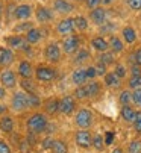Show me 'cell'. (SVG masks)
<instances>
[{
  "label": "cell",
  "mask_w": 141,
  "mask_h": 153,
  "mask_svg": "<svg viewBox=\"0 0 141 153\" xmlns=\"http://www.w3.org/2000/svg\"><path fill=\"white\" fill-rule=\"evenodd\" d=\"M50 123V117L47 115L44 111H41V109H37V111H32L28 118H26V132L29 134H34V135H43L46 134L47 130V126H49Z\"/></svg>",
  "instance_id": "cell-1"
},
{
  "label": "cell",
  "mask_w": 141,
  "mask_h": 153,
  "mask_svg": "<svg viewBox=\"0 0 141 153\" xmlns=\"http://www.w3.org/2000/svg\"><path fill=\"white\" fill-rule=\"evenodd\" d=\"M8 105H9V111L12 114H17V115L31 111L29 100H28V93L23 91L21 88H17V90L11 91Z\"/></svg>",
  "instance_id": "cell-2"
},
{
  "label": "cell",
  "mask_w": 141,
  "mask_h": 153,
  "mask_svg": "<svg viewBox=\"0 0 141 153\" xmlns=\"http://www.w3.org/2000/svg\"><path fill=\"white\" fill-rule=\"evenodd\" d=\"M43 58H44V62L56 65L58 67L64 59V52H62V47H61V41H58V39H49L44 44V47H43Z\"/></svg>",
  "instance_id": "cell-3"
},
{
  "label": "cell",
  "mask_w": 141,
  "mask_h": 153,
  "mask_svg": "<svg viewBox=\"0 0 141 153\" xmlns=\"http://www.w3.org/2000/svg\"><path fill=\"white\" fill-rule=\"evenodd\" d=\"M34 79L38 82V85H50L58 79V67L52 64H38L35 65V76Z\"/></svg>",
  "instance_id": "cell-4"
},
{
  "label": "cell",
  "mask_w": 141,
  "mask_h": 153,
  "mask_svg": "<svg viewBox=\"0 0 141 153\" xmlns=\"http://www.w3.org/2000/svg\"><path fill=\"white\" fill-rule=\"evenodd\" d=\"M3 41H5V46H8L9 49H12V50L17 52V53H25V55H28V53L32 50V46L26 41L25 35H21V33H12V32H11L9 35H5Z\"/></svg>",
  "instance_id": "cell-5"
},
{
  "label": "cell",
  "mask_w": 141,
  "mask_h": 153,
  "mask_svg": "<svg viewBox=\"0 0 141 153\" xmlns=\"http://www.w3.org/2000/svg\"><path fill=\"white\" fill-rule=\"evenodd\" d=\"M34 20L38 26H49V25L56 23V14L52 9V6L38 3V5H35Z\"/></svg>",
  "instance_id": "cell-6"
},
{
  "label": "cell",
  "mask_w": 141,
  "mask_h": 153,
  "mask_svg": "<svg viewBox=\"0 0 141 153\" xmlns=\"http://www.w3.org/2000/svg\"><path fill=\"white\" fill-rule=\"evenodd\" d=\"M55 33L59 38H65L68 35L78 33L76 26H75V17L67 15V17H61L56 23H55Z\"/></svg>",
  "instance_id": "cell-7"
},
{
  "label": "cell",
  "mask_w": 141,
  "mask_h": 153,
  "mask_svg": "<svg viewBox=\"0 0 141 153\" xmlns=\"http://www.w3.org/2000/svg\"><path fill=\"white\" fill-rule=\"evenodd\" d=\"M73 121L78 129H90L94 124V114L88 108H78L73 114Z\"/></svg>",
  "instance_id": "cell-8"
},
{
  "label": "cell",
  "mask_w": 141,
  "mask_h": 153,
  "mask_svg": "<svg viewBox=\"0 0 141 153\" xmlns=\"http://www.w3.org/2000/svg\"><path fill=\"white\" fill-rule=\"evenodd\" d=\"M61 47H62L64 55L73 56L82 47V36H81V33H73V35H68L65 38H61Z\"/></svg>",
  "instance_id": "cell-9"
},
{
  "label": "cell",
  "mask_w": 141,
  "mask_h": 153,
  "mask_svg": "<svg viewBox=\"0 0 141 153\" xmlns=\"http://www.w3.org/2000/svg\"><path fill=\"white\" fill-rule=\"evenodd\" d=\"M18 83H20V77H18L17 71L12 67L0 70V85L5 86L8 91L17 90L18 88Z\"/></svg>",
  "instance_id": "cell-10"
},
{
  "label": "cell",
  "mask_w": 141,
  "mask_h": 153,
  "mask_svg": "<svg viewBox=\"0 0 141 153\" xmlns=\"http://www.w3.org/2000/svg\"><path fill=\"white\" fill-rule=\"evenodd\" d=\"M78 111V100L73 94H64L59 97V114L70 117Z\"/></svg>",
  "instance_id": "cell-11"
},
{
  "label": "cell",
  "mask_w": 141,
  "mask_h": 153,
  "mask_svg": "<svg viewBox=\"0 0 141 153\" xmlns=\"http://www.w3.org/2000/svg\"><path fill=\"white\" fill-rule=\"evenodd\" d=\"M50 6L55 11V14L59 15V17L72 15L76 11V3L73 2V0H52Z\"/></svg>",
  "instance_id": "cell-12"
},
{
  "label": "cell",
  "mask_w": 141,
  "mask_h": 153,
  "mask_svg": "<svg viewBox=\"0 0 141 153\" xmlns=\"http://www.w3.org/2000/svg\"><path fill=\"white\" fill-rule=\"evenodd\" d=\"M34 12H35V5H34V3L20 2V3H17L15 14H14V20H15V21L32 20V18H34ZM15 21H14V23H15Z\"/></svg>",
  "instance_id": "cell-13"
},
{
  "label": "cell",
  "mask_w": 141,
  "mask_h": 153,
  "mask_svg": "<svg viewBox=\"0 0 141 153\" xmlns=\"http://www.w3.org/2000/svg\"><path fill=\"white\" fill-rule=\"evenodd\" d=\"M15 71H17L20 79H34V76H35V65L32 64V61H29L26 58H21V59L17 61Z\"/></svg>",
  "instance_id": "cell-14"
},
{
  "label": "cell",
  "mask_w": 141,
  "mask_h": 153,
  "mask_svg": "<svg viewBox=\"0 0 141 153\" xmlns=\"http://www.w3.org/2000/svg\"><path fill=\"white\" fill-rule=\"evenodd\" d=\"M73 141L79 149L88 150L93 147V134L90 132V129H78L73 135Z\"/></svg>",
  "instance_id": "cell-15"
},
{
  "label": "cell",
  "mask_w": 141,
  "mask_h": 153,
  "mask_svg": "<svg viewBox=\"0 0 141 153\" xmlns=\"http://www.w3.org/2000/svg\"><path fill=\"white\" fill-rule=\"evenodd\" d=\"M14 64H17V52L8 46H0V70L9 68Z\"/></svg>",
  "instance_id": "cell-16"
},
{
  "label": "cell",
  "mask_w": 141,
  "mask_h": 153,
  "mask_svg": "<svg viewBox=\"0 0 141 153\" xmlns=\"http://www.w3.org/2000/svg\"><path fill=\"white\" fill-rule=\"evenodd\" d=\"M88 20H90V23L94 25V26H102L105 25L106 21H108V9L105 6H99L96 9H91L88 12Z\"/></svg>",
  "instance_id": "cell-17"
},
{
  "label": "cell",
  "mask_w": 141,
  "mask_h": 153,
  "mask_svg": "<svg viewBox=\"0 0 141 153\" xmlns=\"http://www.w3.org/2000/svg\"><path fill=\"white\" fill-rule=\"evenodd\" d=\"M43 111L49 115V117H56L59 114V97L50 96L43 100Z\"/></svg>",
  "instance_id": "cell-18"
},
{
  "label": "cell",
  "mask_w": 141,
  "mask_h": 153,
  "mask_svg": "<svg viewBox=\"0 0 141 153\" xmlns=\"http://www.w3.org/2000/svg\"><path fill=\"white\" fill-rule=\"evenodd\" d=\"M25 38H26V41L29 42L32 47L41 44L43 39H44V30H43V26L35 25L32 29H29V30L25 33Z\"/></svg>",
  "instance_id": "cell-19"
},
{
  "label": "cell",
  "mask_w": 141,
  "mask_h": 153,
  "mask_svg": "<svg viewBox=\"0 0 141 153\" xmlns=\"http://www.w3.org/2000/svg\"><path fill=\"white\" fill-rule=\"evenodd\" d=\"M90 49L96 53H103L109 50V42L108 38H105L103 35H96L90 39Z\"/></svg>",
  "instance_id": "cell-20"
},
{
  "label": "cell",
  "mask_w": 141,
  "mask_h": 153,
  "mask_svg": "<svg viewBox=\"0 0 141 153\" xmlns=\"http://www.w3.org/2000/svg\"><path fill=\"white\" fill-rule=\"evenodd\" d=\"M15 130V118L12 114H5L0 117V132L3 135H12Z\"/></svg>",
  "instance_id": "cell-21"
},
{
  "label": "cell",
  "mask_w": 141,
  "mask_h": 153,
  "mask_svg": "<svg viewBox=\"0 0 141 153\" xmlns=\"http://www.w3.org/2000/svg\"><path fill=\"white\" fill-rule=\"evenodd\" d=\"M73 59H72V62H73V65L75 67H84L85 64H88L90 61H91V52H90V49H87V47H81L73 56H72Z\"/></svg>",
  "instance_id": "cell-22"
},
{
  "label": "cell",
  "mask_w": 141,
  "mask_h": 153,
  "mask_svg": "<svg viewBox=\"0 0 141 153\" xmlns=\"http://www.w3.org/2000/svg\"><path fill=\"white\" fill-rule=\"evenodd\" d=\"M70 82L75 86H81L85 85L88 82V76H87V70L85 67H75L70 73Z\"/></svg>",
  "instance_id": "cell-23"
},
{
  "label": "cell",
  "mask_w": 141,
  "mask_h": 153,
  "mask_svg": "<svg viewBox=\"0 0 141 153\" xmlns=\"http://www.w3.org/2000/svg\"><path fill=\"white\" fill-rule=\"evenodd\" d=\"M85 88H87V93H88L90 100H93V99H97V97L102 94L103 82H100V80H97V79L88 80V82L85 83Z\"/></svg>",
  "instance_id": "cell-24"
},
{
  "label": "cell",
  "mask_w": 141,
  "mask_h": 153,
  "mask_svg": "<svg viewBox=\"0 0 141 153\" xmlns=\"http://www.w3.org/2000/svg\"><path fill=\"white\" fill-rule=\"evenodd\" d=\"M108 42H109V50H112L115 55L123 53V52H125V49H126V44H125V41L122 39V36H120V35H115V33L109 35Z\"/></svg>",
  "instance_id": "cell-25"
},
{
  "label": "cell",
  "mask_w": 141,
  "mask_h": 153,
  "mask_svg": "<svg viewBox=\"0 0 141 153\" xmlns=\"http://www.w3.org/2000/svg\"><path fill=\"white\" fill-rule=\"evenodd\" d=\"M137 109L132 106V105H122V109H120V118L126 123V124H132L135 121V117H137Z\"/></svg>",
  "instance_id": "cell-26"
},
{
  "label": "cell",
  "mask_w": 141,
  "mask_h": 153,
  "mask_svg": "<svg viewBox=\"0 0 141 153\" xmlns=\"http://www.w3.org/2000/svg\"><path fill=\"white\" fill-rule=\"evenodd\" d=\"M103 80V86H106V88H109V90H117V88H120L122 86V79L117 76L114 71H108L103 77H102Z\"/></svg>",
  "instance_id": "cell-27"
},
{
  "label": "cell",
  "mask_w": 141,
  "mask_h": 153,
  "mask_svg": "<svg viewBox=\"0 0 141 153\" xmlns=\"http://www.w3.org/2000/svg\"><path fill=\"white\" fill-rule=\"evenodd\" d=\"M120 36H122V39L125 41L126 46L135 44L137 39H138V33H137V30H135L132 26H125V27L120 30Z\"/></svg>",
  "instance_id": "cell-28"
},
{
  "label": "cell",
  "mask_w": 141,
  "mask_h": 153,
  "mask_svg": "<svg viewBox=\"0 0 141 153\" xmlns=\"http://www.w3.org/2000/svg\"><path fill=\"white\" fill-rule=\"evenodd\" d=\"M37 23L35 21H31V20H26V21H15V23L12 25L11 27V32L12 33H21V35H25L29 29H32Z\"/></svg>",
  "instance_id": "cell-29"
},
{
  "label": "cell",
  "mask_w": 141,
  "mask_h": 153,
  "mask_svg": "<svg viewBox=\"0 0 141 153\" xmlns=\"http://www.w3.org/2000/svg\"><path fill=\"white\" fill-rule=\"evenodd\" d=\"M90 20H88V17H85V15H82V14H78V15H75V26H76V30H78V33H85L88 29H90Z\"/></svg>",
  "instance_id": "cell-30"
},
{
  "label": "cell",
  "mask_w": 141,
  "mask_h": 153,
  "mask_svg": "<svg viewBox=\"0 0 141 153\" xmlns=\"http://www.w3.org/2000/svg\"><path fill=\"white\" fill-rule=\"evenodd\" d=\"M15 8H17V2H14V0H8V2L5 3V23L6 25H11L14 23V14H15Z\"/></svg>",
  "instance_id": "cell-31"
},
{
  "label": "cell",
  "mask_w": 141,
  "mask_h": 153,
  "mask_svg": "<svg viewBox=\"0 0 141 153\" xmlns=\"http://www.w3.org/2000/svg\"><path fill=\"white\" fill-rule=\"evenodd\" d=\"M18 88L26 93H38V82L35 79H20Z\"/></svg>",
  "instance_id": "cell-32"
},
{
  "label": "cell",
  "mask_w": 141,
  "mask_h": 153,
  "mask_svg": "<svg viewBox=\"0 0 141 153\" xmlns=\"http://www.w3.org/2000/svg\"><path fill=\"white\" fill-rule=\"evenodd\" d=\"M50 153H70L68 143L62 138H55L53 144H52V149H50Z\"/></svg>",
  "instance_id": "cell-33"
},
{
  "label": "cell",
  "mask_w": 141,
  "mask_h": 153,
  "mask_svg": "<svg viewBox=\"0 0 141 153\" xmlns=\"http://www.w3.org/2000/svg\"><path fill=\"white\" fill-rule=\"evenodd\" d=\"M28 100H29V108L31 111H37V109H41L43 106V99L38 93H28Z\"/></svg>",
  "instance_id": "cell-34"
},
{
  "label": "cell",
  "mask_w": 141,
  "mask_h": 153,
  "mask_svg": "<svg viewBox=\"0 0 141 153\" xmlns=\"http://www.w3.org/2000/svg\"><path fill=\"white\" fill-rule=\"evenodd\" d=\"M105 147H106L105 137H103L102 134L96 132V134L93 135V149L96 150V152H99V153H102V152L105 150Z\"/></svg>",
  "instance_id": "cell-35"
},
{
  "label": "cell",
  "mask_w": 141,
  "mask_h": 153,
  "mask_svg": "<svg viewBox=\"0 0 141 153\" xmlns=\"http://www.w3.org/2000/svg\"><path fill=\"white\" fill-rule=\"evenodd\" d=\"M115 56H117V55H115L112 50H108V52L99 53L97 59H99V61H102L103 64H106L108 67H109V65H115V64H117V59H115Z\"/></svg>",
  "instance_id": "cell-36"
},
{
  "label": "cell",
  "mask_w": 141,
  "mask_h": 153,
  "mask_svg": "<svg viewBox=\"0 0 141 153\" xmlns=\"http://www.w3.org/2000/svg\"><path fill=\"white\" fill-rule=\"evenodd\" d=\"M119 103L120 105H132V90L125 88L119 94Z\"/></svg>",
  "instance_id": "cell-37"
},
{
  "label": "cell",
  "mask_w": 141,
  "mask_h": 153,
  "mask_svg": "<svg viewBox=\"0 0 141 153\" xmlns=\"http://www.w3.org/2000/svg\"><path fill=\"white\" fill-rule=\"evenodd\" d=\"M126 153H141V138L140 137H137V138L129 141Z\"/></svg>",
  "instance_id": "cell-38"
},
{
  "label": "cell",
  "mask_w": 141,
  "mask_h": 153,
  "mask_svg": "<svg viewBox=\"0 0 141 153\" xmlns=\"http://www.w3.org/2000/svg\"><path fill=\"white\" fill-rule=\"evenodd\" d=\"M117 76H119L122 80L123 79H126L128 77V73H129V68L126 67V65L125 64H122V62H117L115 65H114V70H112Z\"/></svg>",
  "instance_id": "cell-39"
},
{
  "label": "cell",
  "mask_w": 141,
  "mask_h": 153,
  "mask_svg": "<svg viewBox=\"0 0 141 153\" xmlns=\"http://www.w3.org/2000/svg\"><path fill=\"white\" fill-rule=\"evenodd\" d=\"M73 96H75V97H76V100H79V102H84V100H90V97H88V93H87V88H85V85H81V86H75Z\"/></svg>",
  "instance_id": "cell-40"
},
{
  "label": "cell",
  "mask_w": 141,
  "mask_h": 153,
  "mask_svg": "<svg viewBox=\"0 0 141 153\" xmlns=\"http://www.w3.org/2000/svg\"><path fill=\"white\" fill-rule=\"evenodd\" d=\"M100 29V33H105V35H112L115 32V25L112 23V21H106L105 25L99 26Z\"/></svg>",
  "instance_id": "cell-41"
},
{
  "label": "cell",
  "mask_w": 141,
  "mask_h": 153,
  "mask_svg": "<svg viewBox=\"0 0 141 153\" xmlns=\"http://www.w3.org/2000/svg\"><path fill=\"white\" fill-rule=\"evenodd\" d=\"M128 88L129 90H135V88H141V74L140 76H131L128 80Z\"/></svg>",
  "instance_id": "cell-42"
},
{
  "label": "cell",
  "mask_w": 141,
  "mask_h": 153,
  "mask_svg": "<svg viewBox=\"0 0 141 153\" xmlns=\"http://www.w3.org/2000/svg\"><path fill=\"white\" fill-rule=\"evenodd\" d=\"M132 127H134V132L137 137H141V109L137 112V117H135V121L132 123Z\"/></svg>",
  "instance_id": "cell-43"
},
{
  "label": "cell",
  "mask_w": 141,
  "mask_h": 153,
  "mask_svg": "<svg viewBox=\"0 0 141 153\" xmlns=\"http://www.w3.org/2000/svg\"><path fill=\"white\" fill-rule=\"evenodd\" d=\"M0 153H14L12 146L9 144V141L2 138V137H0Z\"/></svg>",
  "instance_id": "cell-44"
},
{
  "label": "cell",
  "mask_w": 141,
  "mask_h": 153,
  "mask_svg": "<svg viewBox=\"0 0 141 153\" xmlns=\"http://www.w3.org/2000/svg\"><path fill=\"white\" fill-rule=\"evenodd\" d=\"M85 70H87L88 80H93V79H97V77H99L97 70H96V65H94V64H88L87 67H85Z\"/></svg>",
  "instance_id": "cell-45"
},
{
  "label": "cell",
  "mask_w": 141,
  "mask_h": 153,
  "mask_svg": "<svg viewBox=\"0 0 141 153\" xmlns=\"http://www.w3.org/2000/svg\"><path fill=\"white\" fill-rule=\"evenodd\" d=\"M132 105L141 109V88L132 90Z\"/></svg>",
  "instance_id": "cell-46"
},
{
  "label": "cell",
  "mask_w": 141,
  "mask_h": 153,
  "mask_svg": "<svg viewBox=\"0 0 141 153\" xmlns=\"http://www.w3.org/2000/svg\"><path fill=\"white\" fill-rule=\"evenodd\" d=\"M94 65H96V70H97L99 77H103V76L108 73V65H106V64H103L102 61H99V59H97Z\"/></svg>",
  "instance_id": "cell-47"
},
{
  "label": "cell",
  "mask_w": 141,
  "mask_h": 153,
  "mask_svg": "<svg viewBox=\"0 0 141 153\" xmlns=\"http://www.w3.org/2000/svg\"><path fill=\"white\" fill-rule=\"evenodd\" d=\"M128 8L134 12H140L141 11V0H125Z\"/></svg>",
  "instance_id": "cell-48"
},
{
  "label": "cell",
  "mask_w": 141,
  "mask_h": 153,
  "mask_svg": "<svg viewBox=\"0 0 141 153\" xmlns=\"http://www.w3.org/2000/svg\"><path fill=\"white\" fill-rule=\"evenodd\" d=\"M102 2H103V0H85L84 5H85V8H87L88 11H91V9L99 8V6H103Z\"/></svg>",
  "instance_id": "cell-49"
},
{
  "label": "cell",
  "mask_w": 141,
  "mask_h": 153,
  "mask_svg": "<svg viewBox=\"0 0 141 153\" xmlns=\"http://www.w3.org/2000/svg\"><path fill=\"white\" fill-rule=\"evenodd\" d=\"M129 73H131V76H140L141 74V65L134 62L132 65H129Z\"/></svg>",
  "instance_id": "cell-50"
},
{
  "label": "cell",
  "mask_w": 141,
  "mask_h": 153,
  "mask_svg": "<svg viewBox=\"0 0 141 153\" xmlns=\"http://www.w3.org/2000/svg\"><path fill=\"white\" fill-rule=\"evenodd\" d=\"M53 140H55V138H52V137H47V138H44V140H43V144H41V147H43L44 150H49V152H50V149H52V144H53Z\"/></svg>",
  "instance_id": "cell-51"
},
{
  "label": "cell",
  "mask_w": 141,
  "mask_h": 153,
  "mask_svg": "<svg viewBox=\"0 0 141 153\" xmlns=\"http://www.w3.org/2000/svg\"><path fill=\"white\" fill-rule=\"evenodd\" d=\"M8 112H9V105L5 103L3 100H0V117L5 115V114H8Z\"/></svg>",
  "instance_id": "cell-52"
},
{
  "label": "cell",
  "mask_w": 141,
  "mask_h": 153,
  "mask_svg": "<svg viewBox=\"0 0 141 153\" xmlns=\"http://www.w3.org/2000/svg\"><path fill=\"white\" fill-rule=\"evenodd\" d=\"M132 56H134V62L138 64V65H141V47H138V49L132 53Z\"/></svg>",
  "instance_id": "cell-53"
},
{
  "label": "cell",
  "mask_w": 141,
  "mask_h": 153,
  "mask_svg": "<svg viewBox=\"0 0 141 153\" xmlns=\"http://www.w3.org/2000/svg\"><path fill=\"white\" fill-rule=\"evenodd\" d=\"M105 143H106V146H111L114 143V132H106L105 134Z\"/></svg>",
  "instance_id": "cell-54"
},
{
  "label": "cell",
  "mask_w": 141,
  "mask_h": 153,
  "mask_svg": "<svg viewBox=\"0 0 141 153\" xmlns=\"http://www.w3.org/2000/svg\"><path fill=\"white\" fill-rule=\"evenodd\" d=\"M9 91L5 88V86H2L0 85V100H6L8 97H9V94H8Z\"/></svg>",
  "instance_id": "cell-55"
},
{
  "label": "cell",
  "mask_w": 141,
  "mask_h": 153,
  "mask_svg": "<svg viewBox=\"0 0 141 153\" xmlns=\"http://www.w3.org/2000/svg\"><path fill=\"white\" fill-rule=\"evenodd\" d=\"M5 3L3 0H0V21H3V17H5Z\"/></svg>",
  "instance_id": "cell-56"
},
{
  "label": "cell",
  "mask_w": 141,
  "mask_h": 153,
  "mask_svg": "<svg viewBox=\"0 0 141 153\" xmlns=\"http://www.w3.org/2000/svg\"><path fill=\"white\" fill-rule=\"evenodd\" d=\"M109 153H126V152H125V150H123L120 146H117V147H114V149H112Z\"/></svg>",
  "instance_id": "cell-57"
},
{
  "label": "cell",
  "mask_w": 141,
  "mask_h": 153,
  "mask_svg": "<svg viewBox=\"0 0 141 153\" xmlns=\"http://www.w3.org/2000/svg\"><path fill=\"white\" fill-rule=\"evenodd\" d=\"M115 3V0H103L102 2V5L105 6V8H108V6H111V5H114Z\"/></svg>",
  "instance_id": "cell-58"
},
{
  "label": "cell",
  "mask_w": 141,
  "mask_h": 153,
  "mask_svg": "<svg viewBox=\"0 0 141 153\" xmlns=\"http://www.w3.org/2000/svg\"><path fill=\"white\" fill-rule=\"evenodd\" d=\"M73 2H75V3H84L85 0H73Z\"/></svg>",
  "instance_id": "cell-59"
}]
</instances>
